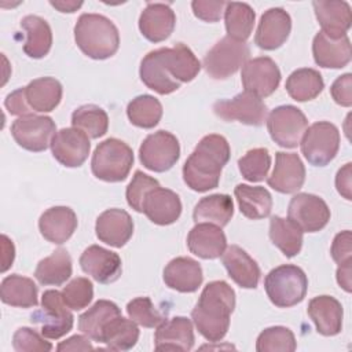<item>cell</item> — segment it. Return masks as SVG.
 <instances>
[{
    "label": "cell",
    "mask_w": 352,
    "mask_h": 352,
    "mask_svg": "<svg viewBox=\"0 0 352 352\" xmlns=\"http://www.w3.org/2000/svg\"><path fill=\"white\" fill-rule=\"evenodd\" d=\"M158 51L168 74L177 82H190L198 76L201 62L183 43H177L172 48L162 47Z\"/></svg>",
    "instance_id": "f546056e"
},
{
    "label": "cell",
    "mask_w": 352,
    "mask_h": 352,
    "mask_svg": "<svg viewBox=\"0 0 352 352\" xmlns=\"http://www.w3.org/2000/svg\"><path fill=\"white\" fill-rule=\"evenodd\" d=\"M241 213L252 220L268 217L272 210V197L270 191L260 186L238 184L234 188Z\"/></svg>",
    "instance_id": "d6a6232c"
},
{
    "label": "cell",
    "mask_w": 352,
    "mask_h": 352,
    "mask_svg": "<svg viewBox=\"0 0 352 352\" xmlns=\"http://www.w3.org/2000/svg\"><path fill=\"white\" fill-rule=\"evenodd\" d=\"M292 30V18L280 7L267 10L257 25L254 44L265 51H274L285 44Z\"/></svg>",
    "instance_id": "ac0fdd59"
},
{
    "label": "cell",
    "mask_w": 352,
    "mask_h": 352,
    "mask_svg": "<svg viewBox=\"0 0 352 352\" xmlns=\"http://www.w3.org/2000/svg\"><path fill=\"white\" fill-rule=\"evenodd\" d=\"M180 157L177 138L168 131L150 133L139 147V160L148 170L162 173L169 170Z\"/></svg>",
    "instance_id": "30bf717a"
},
{
    "label": "cell",
    "mask_w": 352,
    "mask_h": 352,
    "mask_svg": "<svg viewBox=\"0 0 352 352\" xmlns=\"http://www.w3.org/2000/svg\"><path fill=\"white\" fill-rule=\"evenodd\" d=\"M312 6L324 34L333 38L346 36L352 23V12L346 1L315 0L312 1Z\"/></svg>",
    "instance_id": "cb8c5ba5"
},
{
    "label": "cell",
    "mask_w": 352,
    "mask_h": 352,
    "mask_svg": "<svg viewBox=\"0 0 352 352\" xmlns=\"http://www.w3.org/2000/svg\"><path fill=\"white\" fill-rule=\"evenodd\" d=\"M118 315H121V311L117 304L109 300H98L78 318V329L88 338L102 342V331L106 323Z\"/></svg>",
    "instance_id": "74e56055"
},
{
    "label": "cell",
    "mask_w": 352,
    "mask_h": 352,
    "mask_svg": "<svg viewBox=\"0 0 352 352\" xmlns=\"http://www.w3.org/2000/svg\"><path fill=\"white\" fill-rule=\"evenodd\" d=\"M72 257L66 249H56L48 257L38 261L34 278L44 286H60L72 276Z\"/></svg>",
    "instance_id": "8d00e7d4"
},
{
    "label": "cell",
    "mask_w": 352,
    "mask_h": 352,
    "mask_svg": "<svg viewBox=\"0 0 352 352\" xmlns=\"http://www.w3.org/2000/svg\"><path fill=\"white\" fill-rule=\"evenodd\" d=\"M77 228V216L69 206H52L38 219V230L51 243H65Z\"/></svg>",
    "instance_id": "83f0119b"
},
{
    "label": "cell",
    "mask_w": 352,
    "mask_h": 352,
    "mask_svg": "<svg viewBox=\"0 0 352 352\" xmlns=\"http://www.w3.org/2000/svg\"><path fill=\"white\" fill-rule=\"evenodd\" d=\"M352 164L346 162L341 169H338L337 175H336V187L337 191L348 201L352 199V194H351V179H352Z\"/></svg>",
    "instance_id": "9f6ffc18"
},
{
    "label": "cell",
    "mask_w": 352,
    "mask_h": 352,
    "mask_svg": "<svg viewBox=\"0 0 352 352\" xmlns=\"http://www.w3.org/2000/svg\"><path fill=\"white\" fill-rule=\"evenodd\" d=\"M285 88L292 99L297 102H307L315 99L323 91L324 81L318 70L301 67L287 77Z\"/></svg>",
    "instance_id": "ab89813d"
},
{
    "label": "cell",
    "mask_w": 352,
    "mask_h": 352,
    "mask_svg": "<svg viewBox=\"0 0 352 352\" xmlns=\"http://www.w3.org/2000/svg\"><path fill=\"white\" fill-rule=\"evenodd\" d=\"M74 40L82 54L99 60L113 56L120 47L117 26L100 14H81L74 26Z\"/></svg>",
    "instance_id": "3957f363"
},
{
    "label": "cell",
    "mask_w": 352,
    "mask_h": 352,
    "mask_svg": "<svg viewBox=\"0 0 352 352\" xmlns=\"http://www.w3.org/2000/svg\"><path fill=\"white\" fill-rule=\"evenodd\" d=\"M351 231L345 230L338 232L331 243V257L333 260L341 265L348 261H352V245H351Z\"/></svg>",
    "instance_id": "db71d44e"
},
{
    "label": "cell",
    "mask_w": 352,
    "mask_h": 352,
    "mask_svg": "<svg viewBox=\"0 0 352 352\" xmlns=\"http://www.w3.org/2000/svg\"><path fill=\"white\" fill-rule=\"evenodd\" d=\"M241 80L246 92L261 99L272 95L279 87L280 70L271 58L258 56L242 66Z\"/></svg>",
    "instance_id": "5bb4252c"
},
{
    "label": "cell",
    "mask_w": 352,
    "mask_h": 352,
    "mask_svg": "<svg viewBox=\"0 0 352 352\" xmlns=\"http://www.w3.org/2000/svg\"><path fill=\"white\" fill-rule=\"evenodd\" d=\"M95 232L100 242L113 248H122L133 234L132 217L124 209H107L98 216Z\"/></svg>",
    "instance_id": "d6986e66"
},
{
    "label": "cell",
    "mask_w": 352,
    "mask_h": 352,
    "mask_svg": "<svg viewBox=\"0 0 352 352\" xmlns=\"http://www.w3.org/2000/svg\"><path fill=\"white\" fill-rule=\"evenodd\" d=\"M221 263L228 276L243 289H256L260 280V267L242 248L230 245L221 254Z\"/></svg>",
    "instance_id": "d4e9b609"
},
{
    "label": "cell",
    "mask_w": 352,
    "mask_h": 352,
    "mask_svg": "<svg viewBox=\"0 0 352 352\" xmlns=\"http://www.w3.org/2000/svg\"><path fill=\"white\" fill-rule=\"evenodd\" d=\"M270 166L271 155L265 147L252 148L238 160V168L241 175L252 183L263 182L268 176Z\"/></svg>",
    "instance_id": "bcb514c9"
},
{
    "label": "cell",
    "mask_w": 352,
    "mask_h": 352,
    "mask_svg": "<svg viewBox=\"0 0 352 352\" xmlns=\"http://www.w3.org/2000/svg\"><path fill=\"white\" fill-rule=\"evenodd\" d=\"M30 322L41 326V334L50 340H58L73 329L74 316L58 290H45L41 297V308L30 315Z\"/></svg>",
    "instance_id": "ba28073f"
},
{
    "label": "cell",
    "mask_w": 352,
    "mask_h": 352,
    "mask_svg": "<svg viewBox=\"0 0 352 352\" xmlns=\"http://www.w3.org/2000/svg\"><path fill=\"white\" fill-rule=\"evenodd\" d=\"M160 187L158 180H155L154 177L143 173L142 170H136L131 183L126 187L125 191V197H126V202L128 205L136 210V212H143L142 206H143V201L144 197L148 191H151L153 188Z\"/></svg>",
    "instance_id": "681fc988"
},
{
    "label": "cell",
    "mask_w": 352,
    "mask_h": 352,
    "mask_svg": "<svg viewBox=\"0 0 352 352\" xmlns=\"http://www.w3.org/2000/svg\"><path fill=\"white\" fill-rule=\"evenodd\" d=\"M264 289L275 307L290 308L304 300L308 289V278L300 267L282 264L265 275Z\"/></svg>",
    "instance_id": "277c9868"
},
{
    "label": "cell",
    "mask_w": 352,
    "mask_h": 352,
    "mask_svg": "<svg viewBox=\"0 0 352 352\" xmlns=\"http://www.w3.org/2000/svg\"><path fill=\"white\" fill-rule=\"evenodd\" d=\"M330 94L334 102L342 107L352 106V74L345 73L336 78L330 87Z\"/></svg>",
    "instance_id": "f5cc1de1"
},
{
    "label": "cell",
    "mask_w": 352,
    "mask_h": 352,
    "mask_svg": "<svg viewBox=\"0 0 352 352\" xmlns=\"http://www.w3.org/2000/svg\"><path fill=\"white\" fill-rule=\"evenodd\" d=\"M351 274H352V261H348L345 264L338 265L337 268V282L340 285V287H342L346 293H351Z\"/></svg>",
    "instance_id": "91938a15"
},
{
    "label": "cell",
    "mask_w": 352,
    "mask_h": 352,
    "mask_svg": "<svg viewBox=\"0 0 352 352\" xmlns=\"http://www.w3.org/2000/svg\"><path fill=\"white\" fill-rule=\"evenodd\" d=\"M142 210L151 223L169 226L180 217L182 201L175 191L160 186L146 194Z\"/></svg>",
    "instance_id": "ffe728a7"
},
{
    "label": "cell",
    "mask_w": 352,
    "mask_h": 352,
    "mask_svg": "<svg viewBox=\"0 0 352 352\" xmlns=\"http://www.w3.org/2000/svg\"><path fill=\"white\" fill-rule=\"evenodd\" d=\"M249 55L250 50L245 41H236L226 36L206 52L202 66L209 77L226 80L249 60Z\"/></svg>",
    "instance_id": "8992f818"
},
{
    "label": "cell",
    "mask_w": 352,
    "mask_h": 352,
    "mask_svg": "<svg viewBox=\"0 0 352 352\" xmlns=\"http://www.w3.org/2000/svg\"><path fill=\"white\" fill-rule=\"evenodd\" d=\"M139 340V329L132 319H125L121 315L110 319L103 331L102 342L111 351H129Z\"/></svg>",
    "instance_id": "60d3db41"
},
{
    "label": "cell",
    "mask_w": 352,
    "mask_h": 352,
    "mask_svg": "<svg viewBox=\"0 0 352 352\" xmlns=\"http://www.w3.org/2000/svg\"><path fill=\"white\" fill-rule=\"evenodd\" d=\"M21 28L26 33L23 52L33 59L44 58L52 45V32L48 22L38 15H26L21 21Z\"/></svg>",
    "instance_id": "836d02e7"
},
{
    "label": "cell",
    "mask_w": 352,
    "mask_h": 352,
    "mask_svg": "<svg viewBox=\"0 0 352 352\" xmlns=\"http://www.w3.org/2000/svg\"><path fill=\"white\" fill-rule=\"evenodd\" d=\"M94 346L91 345L89 340L84 336H72L70 338L59 342L56 351H92Z\"/></svg>",
    "instance_id": "6f0895ef"
},
{
    "label": "cell",
    "mask_w": 352,
    "mask_h": 352,
    "mask_svg": "<svg viewBox=\"0 0 352 352\" xmlns=\"http://www.w3.org/2000/svg\"><path fill=\"white\" fill-rule=\"evenodd\" d=\"M232 214V198L227 194H212L198 201L192 212V219L195 223H210L224 227L230 223Z\"/></svg>",
    "instance_id": "e575fe53"
},
{
    "label": "cell",
    "mask_w": 352,
    "mask_h": 352,
    "mask_svg": "<svg viewBox=\"0 0 352 352\" xmlns=\"http://www.w3.org/2000/svg\"><path fill=\"white\" fill-rule=\"evenodd\" d=\"M132 165V148L125 142L116 138H109L99 143L91 160V169L94 176L109 183L125 180Z\"/></svg>",
    "instance_id": "5b68a950"
},
{
    "label": "cell",
    "mask_w": 352,
    "mask_h": 352,
    "mask_svg": "<svg viewBox=\"0 0 352 352\" xmlns=\"http://www.w3.org/2000/svg\"><path fill=\"white\" fill-rule=\"evenodd\" d=\"M287 219L297 224L302 232H316L327 226L330 209L320 197L298 192L289 202Z\"/></svg>",
    "instance_id": "4fadbf2b"
},
{
    "label": "cell",
    "mask_w": 352,
    "mask_h": 352,
    "mask_svg": "<svg viewBox=\"0 0 352 352\" xmlns=\"http://www.w3.org/2000/svg\"><path fill=\"white\" fill-rule=\"evenodd\" d=\"M256 14L253 8L246 3L231 1L224 8V23L227 36L236 40L245 41L250 37L254 26Z\"/></svg>",
    "instance_id": "b9f144b4"
},
{
    "label": "cell",
    "mask_w": 352,
    "mask_h": 352,
    "mask_svg": "<svg viewBox=\"0 0 352 352\" xmlns=\"http://www.w3.org/2000/svg\"><path fill=\"white\" fill-rule=\"evenodd\" d=\"M4 106L8 110V113L12 116L22 117V116L33 114L32 109L28 104L23 88H18V89L12 91L11 94H8L4 100Z\"/></svg>",
    "instance_id": "11a10c76"
},
{
    "label": "cell",
    "mask_w": 352,
    "mask_h": 352,
    "mask_svg": "<svg viewBox=\"0 0 352 352\" xmlns=\"http://www.w3.org/2000/svg\"><path fill=\"white\" fill-rule=\"evenodd\" d=\"M126 314L129 319L143 327H157L164 320L165 316L154 307L148 297H136L126 304Z\"/></svg>",
    "instance_id": "c3c4849f"
},
{
    "label": "cell",
    "mask_w": 352,
    "mask_h": 352,
    "mask_svg": "<svg viewBox=\"0 0 352 352\" xmlns=\"http://www.w3.org/2000/svg\"><path fill=\"white\" fill-rule=\"evenodd\" d=\"M204 275L199 263L191 257L172 258L164 268V282L180 293H194L202 285Z\"/></svg>",
    "instance_id": "4316f807"
},
{
    "label": "cell",
    "mask_w": 352,
    "mask_h": 352,
    "mask_svg": "<svg viewBox=\"0 0 352 352\" xmlns=\"http://www.w3.org/2000/svg\"><path fill=\"white\" fill-rule=\"evenodd\" d=\"M308 316L322 336H337L342 329V305L331 296H316L308 302Z\"/></svg>",
    "instance_id": "f1b7e54d"
},
{
    "label": "cell",
    "mask_w": 352,
    "mask_h": 352,
    "mask_svg": "<svg viewBox=\"0 0 352 352\" xmlns=\"http://www.w3.org/2000/svg\"><path fill=\"white\" fill-rule=\"evenodd\" d=\"M50 146L54 158L66 168L81 166L91 150L88 135L74 126L56 131Z\"/></svg>",
    "instance_id": "9a60e30c"
},
{
    "label": "cell",
    "mask_w": 352,
    "mask_h": 352,
    "mask_svg": "<svg viewBox=\"0 0 352 352\" xmlns=\"http://www.w3.org/2000/svg\"><path fill=\"white\" fill-rule=\"evenodd\" d=\"M72 125L81 129L91 139H98L106 135L109 129L107 113L96 104H82L72 114Z\"/></svg>",
    "instance_id": "ee69618b"
},
{
    "label": "cell",
    "mask_w": 352,
    "mask_h": 352,
    "mask_svg": "<svg viewBox=\"0 0 352 352\" xmlns=\"http://www.w3.org/2000/svg\"><path fill=\"white\" fill-rule=\"evenodd\" d=\"M55 132V122L48 116H22L11 125V135L18 146L33 153L47 150Z\"/></svg>",
    "instance_id": "8fae6325"
},
{
    "label": "cell",
    "mask_w": 352,
    "mask_h": 352,
    "mask_svg": "<svg viewBox=\"0 0 352 352\" xmlns=\"http://www.w3.org/2000/svg\"><path fill=\"white\" fill-rule=\"evenodd\" d=\"M230 155L231 148L224 136L216 133L204 136L183 165V180L187 187L197 192L216 188Z\"/></svg>",
    "instance_id": "6da1fadb"
},
{
    "label": "cell",
    "mask_w": 352,
    "mask_h": 352,
    "mask_svg": "<svg viewBox=\"0 0 352 352\" xmlns=\"http://www.w3.org/2000/svg\"><path fill=\"white\" fill-rule=\"evenodd\" d=\"M176 25V15L169 4L147 3L139 16V30L151 43L166 40Z\"/></svg>",
    "instance_id": "7402d4cb"
},
{
    "label": "cell",
    "mask_w": 352,
    "mask_h": 352,
    "mask_svg": "<svg viewBox=\"0 0 352 352\" xmlns=\"http://www.w3.org/2000/svg\"><path fill=\"white\" fill-rule=\"evenodd\" d=\"M139 74L143 84L160 95L172 94L182 85L168 74L158 50L150 51L147 55H144L140 62Z\"/></svg>",
    "instance_id": "1f68e13d"
},
{
    "label": "cell",
    "mask_w": 352,
    "mask_h": 352,
    "mask_svg": "<svg viewBox=\"0 0 352 352\" xmlns=\"http://www.w3.org/2000/svg\"><path fill=\"white\" fill-rule=\"evenodd\" d=\"M297 348L293 331L285 326L264 329L256 341L257 352H293Z\"/></svg>",
    "instance_id": "f6af8a7d"
},
{
    "label": "cell",
    "mask_w": 352,
    "mask_h": 352,
    "mask_svg": "<svg viewBox=\"0 0 352 352\" xmlns=\"http://www.w3.org/2000/svg\"><path fill=\"white\" fill-rule=\"evenodd\" d=\"M25 89V96L32 111L50 113L62 99V84L54 77H40L32 80Z\"/></svg>",
    "instance_id": "4dcf8cb0"
},
{
    "label": "cell",
    "mask_w": 352,
    "mask_h": 352,
    "mask_svg": "<svg viewBox=\"0 0 352 352\" xmlns=\"http://www.w3.org/2000/svg\"><path fill=\"white\" fill-rule=\"evenodd\" d=\"M126 116L135 126L151 129L162 117V104L151 95H139L128 103Z\"/></svg>",
    "instance_id": "7bdbcfd3"
},
{
    "label": "cell",
    "mask_w": 352,
    "mask_h": 352,
    "mask_svg": "<svg viewBox=\"0 0 352 352\" xmlns=\"http://www.w3.org/2000/svg\"><path fill=\"white\" fill-rule=\"evenodd\" d=\"M308 128L305 114L293 104L275 107L267 118V129L271 139L280 147L294 148Z\"/></svg>",
    "instance_id": "9c48e42d"
},
{
    "label": "cell",
    "mask_w": 352,
    "mask_h": 352,
    "mask_svg": "<svg viewBox=\"0 0 352 352\" xmlns=\"http://www.w3.org/2000/svg\"><path fill=\"white\" fill-rule=\"evenodd\" d=\"M80 265L85 274L103 285L116 282L122 272L120 256L99 245H91L82 252Z\"/></svg>",
    "instance_id": "e0dca14e"
},
{
    "label": "cell",
    "mask_w": 352,
    "mask_h": 352,
    "mask_svg": "<svg viewBox=\"0 0 352 352\" xmlns=\"http://www.w3.org/2000/svg\"><path fill=\"white\" fill-rule=\"evenodd\" d=\"M270 239L287 257L292 258L301 252L302 231L289 219L274 216L270 220Z\"/></svg>",
    "instance_id": "f35d334b"
},
{
    "label": "cell",
    "mask_w": 352,
    "mask_h": 352,
    "mask_svg": "<svg viewBox=\"0 0 352 352\" xmlns=\"http://www.w3.org/2000/svg\"><path fill=\"white\" fill-rule=\"evenodd\" d=\"M187 248L197 257L213 260L227 248V238L221 227L210 223H197L187 235Z\"/></svg>",
    "instance_id": "603a6c76"
},
{
    "label": "cell",
    "mask_w": 352,
    "mask_h": 352,
    "mask_svg": "<svg viewBox=\"0 0 352 352\" xmlns=\"http://www.w3.org/2000/svg\"><path fill=\"white\" fill-rule=\"evenodd\" d=\"M52 7L59 10L60 12H74L82 6V1H50Z\"/></svg>",
    "instance_id": "94428289"
},
{
    "label": "cell",
    "mask_w": 352,
    "mask_h": 352,
    "mask_svg": "<svg viewBox=\"0 0 352 352\" xmlns=\"http://www.w3.org/2000/svg\"><path fill=\"white\" fill-rule=\"evenodd\" d=\"M312 55L318 66L326 69H341L351 62V41L348 36L333 38L318 32L312 41Z\"/></svg>",
    "instance_id": "484cf974"
},
{
    "label": "cell",
    "mask_w": 352,
    "mask_h": 352,
    "mask_svg": "<svg viewBox=\"0 0 352 352\" xmlns=\"http://www.w3.org/2000/svg\"><path fill=\"white\" fill-rule=\"evenodd\" d=\"M0 298L4 304L18 308H30L38 304L37 286L26 276L11 274L1 280Z\"/></svg>",
    "instance_id": "d590c367"
},
{
    "label": "cell",
    "mask_w": 352,
    "mask_h": 352,
    "mask_svg": "<svg viewBox=\"0 0 352 352\" xmlns=\"http://www.w3.org/2000/svg\"><path fill=\"white\" fill-rule=\"evenodd\" d=\"M1 249H3V256H1V272H6L14 263L15 257V248L12 241L7 235H1Z\"/></svg>",
    "instance_id": "680465c9"
},
{
    "label": "cell",
    "mask_w": 352,
    "mask_h": 352,
    "mask_svg": "<svg viewBox=\"0 0 352 352\" xmlns=\"http://www.w3.org/2000/svg\"><path fill=\"white\" fill-rule=\"evenodd\" d=\"M301 153L314 166L330 164L340 148L338 128L329 121H318L308 126L300 142Z\"/></svg>",
    "instance_id": "52a82bcc"
},
{
    "label": "cell",
    "mask_w": 352,
    "mask_h": 352,
    "mask_svg": "<svg viewBox=\"0 0 352 352\" xmlns=\"http://www.w3.org/2000/svg\"><path fill=\"white\" fill-rule=\"evenodd\" d=\"M65 304L73 309L80 311L89 305L94 298V285L89 279L78 276L72 279L60 292Z\"/></svg>",
    "instance_id": "7dc6e473"
},
{
    "label": "cell",
    "mask_w": 352,
    "mask_h": 352,
    "mask_svg": "<svg viewBox=\"0 0 352 352\" xmlns=\"http://www.w3.org/2000/svg\"><path fill=\"white\" fill-rule=\"evenodd\" d=\"M226 1H208V0H194L191 3V8L194 15L205 22H217L220 21L224 8Z\"/></svg>",
    "instance_id": "816d5d0a"
},
{
    "label": "cell",
    "mask_w": 352,
    "mask_h": 352,
    "mask_svg": "<svg viewBox=\"0 0 352 352\" xmlns=\"http://www.w3.org/2000/svg\"><path fill=\"white\" fill-rule=\"evenodd\" d=\"M194 329L190 319L175 316L157 326L154 346L157 351H191L194 346Z\"/></svg>",
    "instance_id": "44dd1931"
},
{
    "label": "cell",
    "mask_w": 352,
    "mask_h": 352,
    "mask_svg": "<svg viewBox=\"0 0 352 352\" xmlns=\"http://www.w3.org/2000/svg\"><path fill=\"white\" fill-rule=\"evenodd\" d=\"M213 113L223 121H239L260 126L267 118L268 109L260 98L243 91L231 99L217 100L213 104Z\"/></svg>",
    "instance_id": "7c38bea8"
},
{
    "label": "cell",
    "mask_w": 352,
    "mask_h": 352,
    "mask_svg": "<svg viewBox=\"0 0 352 352\" xmlns=\"http://www.w3.org/2000/svg\"><path fill=\"white\" fill-rule=\"evenodd\" d=\"M12 348L16 352H48L52 344L34 329L19 327L12 337Z\"/></svg>",
    "instance_id": "f907efd6"
},
{
    "label": "cell",
    "mask_w": 352,
    "mask_h": 352,
    "mask_svg": "<svg viewBox=\"0 0 352 352\" xmlns=\"http://www.w3.org/2000/svg\"><path fill=\"white\" fill-rule=\"evenodd\" d=\"M305 182V166L296 153L278 151L275 154V166L267 177L271 188L282 194L298 191Z\"/></svg>",
    "instance_id": "2e32d148"
},
{
    "label": "cell",
    "mask_w": 352,
    "mask_h": 352,
    "mask_svg": "<svg viewBox=\"0 0 352 352\" xmlns=\"http://www.w3.org/2000/svg\"><path fill=\"white\" fill-rule=\"evenodd\" d=\"M235 308V292L224 280L209 282L191 311L199 334L210 342L223 340L230 327V316Z\"/></svg>",
    "instance_id": "7a4b0ae2"
}]
</instances>
